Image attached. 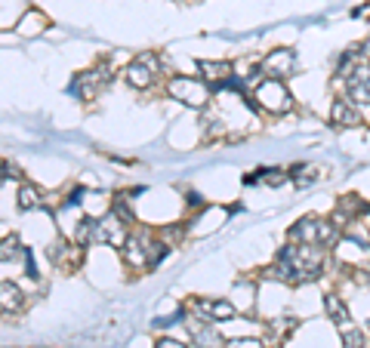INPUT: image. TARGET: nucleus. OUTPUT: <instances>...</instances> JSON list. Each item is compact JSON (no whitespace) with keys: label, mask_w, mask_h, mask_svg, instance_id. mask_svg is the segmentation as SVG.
<instances>
[{"label":"nucleus","mask_w":370,"mask_h":348,"mask_svg":"<svg viewBox=\"0 0 370 348\" xmlns=\"http://www.w3.org/2000/svg\"><path fill=\"white\" fill-rule=\"evenodd\" d=\"M324 268V247H299V244H287L284 250H278L275 265L265 268L268 277L284 284H302L321 277Z\"/></svg>","instance_id":"nucleus-1"},{"label":"nucleus","mask_w":370,"mask_h":348,"mask_svg":"<svg viewBox=\"0 0 370 348\" xmlns=\"http://www.w3.org/2000/svg\"><path fill=\"white\" fill-rule=\"evenodd\" d=\"M247 83L253 87V102L259 108L272 114H284L293 108V96L290 90L284 87V80H275V78H265L263 71H256L253 78H247Z\"/></svg>","instance_id":"nucleus-2"},{"label":"nucleus","mask_w":370,"mask_h":348,"mask_svg":"<svg viewBox=\"0 0 370 348\" xmlns=\"http://www.w3.org/2000/svg\"><path fill=\"white\" fill-rule=\"evenodd\" d=\"M167 92H170L176 102H185V105H191V108H204L210 102L213 87H210L204 78H170Z\"/></svg>","instance_id":"nucleus-3"},{"label":"nucleus","mask_w":370,"mask_h":348,"mask_svg":"<svg viewBox=\"0 0 370 348\" xmlns=\"http://www.w3.org/2000/svg\"><path fill=\"white\" fill-rule=\"evenodd\" d=\"M157 74H161V59H157L155 53H142V56H136V59H133V62L127 65L124 78H127L130 87L148 90V87H155Z\"/></svg>","instance_id":"nucleus-4"},{"label":"nucleus","mask_w":370,"mask_h":348,"mask_svg":"<svg viewBox=\"0 0 370 348\" xmlns=\"http://www.w3.org/2000/svg\"><path fill=\"white\" fill-rule=\"evenodd\" d=\"M293 68H297V53H293V49H272V53H265L263 62H259V71L275 80L290 78Z\"/></svg>","instance_id":"nucleus-5"},{"label":"nucleus","mask_w":370,"mask_h":348,"mask_svg":"<svg viewBox=\"0 0 370 348\" xmlns=\"http://www.w3.org/2000/svg\"><path fill=\"white\" fill-rule=\"evenodd\" d=\"M127 222L124 219H117L114 213H108L102 216L96 222V237H92V244H108V247H121L124 250V244H127Z\"/></svg>","instance_id":"nucleus-6"},{"label":"nucleus","mask_w":370,"mask_h":348,"mask_svg":"<svg viewBox=\"0 0 370 348\" xmlns=\"http://www.w3.org/2000/svg\"><path fill=\"white\" fill-rule=\"evenodd\" d=\"M112 80V65L108 62H99L96 68H90V71H83L78 80H74V92H78V96H83V99H92L96 96L99 90L105 87V83Z\"/></svg>","instance_id":"nucleus-7"},{"label":"nucleus","mask_w":370,"mask_h":348,"mask_svg":"<svg viewBox=\"0 0 370 348\" xmlns=\"http://www.w3.org/2000/svg\"><path fill=\"white\" fill-rule=\"evenodd\" d=\"M346 92L358 105L370 102V62H361V59L355 62V68H352L349 78H346Z\"/></svg>","instance_id":"nucleus-8"},{"label":"nucleus","mask_w":370,"mask_h":348,"mask_svg":"<svg viewBox=\"0 0 370 348\" xmlns=\"http://www.w3.org/2000/svg\"><path fill=\"white\" fill-rule=\"evenodd\" d=\"M151 237L145 232H136L127 237V244H124V259L130 262L133 268H148V259H151Z\"/></svg>","instance_id":"nucleus-9"},{"label":"nucleus","mask_w":370,"mask_h":348,"mask_svg":"<svg viewBox=\"0 0 370 348\" xmlns=\"http://www.w3.org/2000/svg\"><path fill=\"white\" fill-rule=\"evenodd\" d=\"M198 71H201V78H204L213 90L222 87L225 80L234 78V65L229 62V59H201V62H198Z\"/></svg>","instance_id":"nucleus-10"},{"label":"nucleus","mask_w":370,"mask_h":348,"mask_svg":"<svg viewBox=\"0 0 370 348\" xmlns=\"http://www.w3.org/2000/svg\"><path fill=\"white\" fill-rule=\"evenodd\" d=\"M330 124L340 130H355L361 126V108L352 99H336L330 105Z\"/></svg>","instance_id":"nucleus-11"},{"label":"nucleus","mask_w":370,"mask_h":348,"mask_svg":"<svg viewBox=\"0 0 370 348\" xmlns=\"http://www.w3.org/2000/svg\"><path fill=\"white\" fill-rule=\"evenodd\" d=\"M191 330V342H195V348H222L225 339L222 333L213 327V320H195V324H189Z\"/></svg>","instance_id":"nucleus-12"},{"label":"nucleus","mask_w":370,"mask_h":348,"mask_svg":"<svg viewBox=\"0 0 370 348\" xmlns=\"http://www.w3.org/2000/svg\"><path fill=\"white\" fill-rule=\"evenodd\" d=\"M318 232H321V219L309 216V219H299L297 225L290 228V244H299V247H321L318 244Z\"/></svg>","instance_id":"nucleus-13"},{"label":"nucleus","mask_w":370,"mask_h":348,"mask_svg":"<svg viewBox=\"0 0 370 348\" xmlns=\"http://www.w3.org/2000/svg\"><path fill=\"white\" fill-rule=\"evenodd\" d=\"M195 311L204 320H229V318H234L238 311H234V305L229 302V299H201V302H195Z\"/></svg>","instance_id":"nucleus-14"},{"label":"nucleus","mask_w":370,"mask_h":348,"mask_svg":"<svg viewBox=\"0 0 370 348\" xmlns=\"http://www.w3.org/2000/svg\"><path fill=\"white\" fill-rule=\"evenodd\" d=\"M49 259H53V265H62V262H68V259L78 265V262H80V250L71 247L65 237H59V241L49 244Z\"/></svg>","instance_id":"nucleus-15"},{"label":"nucleus","mask_w":370,"mask_h":348,"mask_svg":"<svg viewBox=\"0 0 370 348\" xmlns=\"http://www.w3.org/2000/svg\"><path fill=\"white\" fill-rule=\"evenodd\" d=\"M324 311H327V318L333 320V324H340V327H346L349 324V308H346V302L340 299V296H333V293H327L324 296Z\"/></svg>","instance_id":"nucleus-16"},{"label":"nucleus","mask_w":370,"mask_h":348,"mask_svg":"<svg viewBox=\"0 0 370 348\" xmlns=\"http://www.w3.org/2000/svg\"><path fill=\"white\" fill-rule=\"evenodd\" d=\"M0 293H4V311H19L25 305V296H22V290L13 281L0 284Z\"/></svg>","instance_id":"nucleus-17"},{"label":"nucleus","mask_w":370,"mask_h":348,"mask_svg":"<svg viewBox=\"0 0 370 348\" xmlns=\"http://www.w3.org/2000/svg\"><path fill=\"white\" fill-rule=\"evenodd\" d=\"M16 203H19V210H22V213H28V210H37L44 200H40V191L35 188V185H28V182H25L22 188H19V198H16Z\"/></svg>","instance_id":"nucleus-18"},{"label":"nucleus","mask_w":370,"mask_h":348,"mask_svg":"<svg viewBox=\"0 0 370 348\" xmlns=\"http://www.w3.org/2000/svg\"><path fill=\"white\" fill-rule=\"evenodd\" d=\"M340 213L342 216H364V213H370V203H364L358 194H346V198L340 200Z\"/></svg>","instance_id":"nucleus-19"},{"label":"nucleus","mask_w":370,"mask_h":348,"mask_svg":"<svg viewBox=\"0 0 370 348\" xmlns=\"http://www.w3.org/2000/svg\"><path fill=\"white\" fill-rule=\"evenodd\" d=\"M44 25H47L44 16H40L37 10H28L25 13V19L19 22V31L22 34H37V31H44Z\"/></svg>","instance_id":"nucleus-20"},{"label":"nucleus","mask_w":370,"mask_h":348,"mask_svg":"<svg viewBox=\"0 0 370 348\" xmlns=\"http://www.w3.org/2000/svg\"><path fill=\"white\" fill-rule=\"evenodd\" d=\"M96 222H99V219H92V216H87V219H80V222H78V234H74V237H78L80 247L92 244V237H96Z\"/></svg>","instance_id":"nucleus-21"},{"label":"nucleus","mask_w":370,"mask_h":348,"mask_svg":"<svg viewBox=\"0 0 370 348\" xmlns=\"http://www.w3.org/2000/svg\"><path fill=\"white\" fill-rule=\"evenodd\" d=\"M112 213H114L117 219H124L127 225L136 222V216H133V210H130V203H127V194H117V198L112 200Z\"/></svg>","instance_id":"nucleus-22"},{"label":"nucleus","mask_w":370,"mask_h":348,"mask_svg":"<svg viewBox=\"0 0 370 348\" xmlns=\"http://www.w3.org/2000/svg\"><path fill=\"white\" fill-rule=\"evenodd\" d=\"M290 176H293V185H297V188H306V185H312L315 182V176H312V169L309 167H293L290 169Z\"/></svg>","instance_id":"nucleus-23"},{"label":"nucleus","mask_w":370,"mask_h":348,"mask_svg":"<svg viewBox=\"0 0 370 348\" xmlns=\"http://www.w3.org/2000/svg\"><path fill=\"white\" fill-rule=\"evenodd\" d=\"M0 256H4V262H10V259H19V256H25V253H22V247H19V234L6 237V241H4V253H0Z\"/></svg>","instance_id":"nucleus-24"},{"label":"nucleus","mask_w":370,"mask_h":348,"mask_svg":"<svg viewBox=\"0 0 370 348\" xmlns=\"http://www.w3.org/2000/svg\"><path fill=\"white\" fill-rule=\"evenodd\" d=\"M342 348H367V339L361 330H346L342 333Z\"/></svg>","instance_id":"nucleus-25"},{"label":"nucleus","mask_w":370,"mask_h":348,"mask_svg":"<svg viewBox=\"0 0 370 348\" xmlns=\"http://www.w3.org/2000/svg\"><path fill=\"white\" fill-rule=\"evenodd\" d=\"M259 176V182H265V185H284L287 182V173L284 169H263V173H256Z\"/></svg>","instance_id":"nucleus-26"},{"label":"nucleus","mask_w":370,"mask_h":348,"mask_svg":"<svg viewBox=\"0 0 370 348\" xmlns=\"http://www.w3.org/2000/svg\"><path fill=\"white\" fill-rule=\"evenodd\" d=\"M164 259H167V244H164V241H155V244H151V259H148V268H157Z\"/></svg>","instance_id":"nucleus-27"},{"label":"nucleus","mask_w":370,"mask_h":348,"mask_svg":"<svg viewBox=\"0 0 370 348\" xmlns=\"http://www.w3.org/2000/svg\"><path fill=\"white\" fill-rule=\"evenodd\" d=\"M225 348H265V345L259 342V339H232Z\"/></svg>","instance_id":"nucleus-28"},{"label":"nucleus","mask_w":370,"mask_h":348,"mask_svg":"<svg viewBox=\"0 0 370 348\" xmlns=\"http://www.w3.org/2000/svg\"><path fill=\"white\" fill-rule=\"evenodd\" d=\"M155 348H185V342H179V339H170V336H164V339H157Z\"/></svg>","instance_id":"nucleus-29"},{"label":"nucleus","mask_w":370,"mask_h":348,"mask_svg":"<svg viewBox=\"0 0 370 348\" xmlns=\"http://www.w3.org/2000/svg\"><path fill=\"white\" fill-rule=\"evenodd\" d=\"M189 203H191V207H201V203H204V200H201V194H195V191H189Z\"/></svg>","instance_id":"nucleus-30"},{"label":"nucleus","mask_w":370,"mask_h":348,"mask_svg":"<svg viewBox=\"0 0 370 348\" xmlns=\"http://www.w3.org/2000/svg\"><path fill=\"white\" fill-rule=\"evenodd\" d=\"M367 228H370V225H367Z\"/></svg>","instance_id":"nucleus-31"}]
</instances>
